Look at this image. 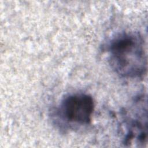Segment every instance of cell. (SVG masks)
<instances>
[{
	"label": "cell",
	"instance_id": "1",
	"mask_svg": "<svg viewBox=\"0 0 148 148\" xmlns=\"http://www.w3.org/2000/svg\"><path fill=\"white\" fill-rule=\"evenodd\" d=\"M109 62L113 70L123 77L143 76L147 71V56L142 35L135 32H123L108 44Z\"/></svg>",
	"mask_w": 148,
	"mask_h": 148
},
{
	"label": "cell",
	"instance_id": "2",
	"mask_svg": "<svg viewBox=\"0 0 148 148\" xmlns=\"http://www.w3.org/2000/svg\"><path fill=\"white\" fill-rule=\"evenodd\" d=\"M94 106L93 98L90 95L79 92L64 98L57 111L59 117L65 123L84 125L91 123Z\"/></svg>",
	"mask_w": 148,
	"mask_h": 148
}]
</instances>
